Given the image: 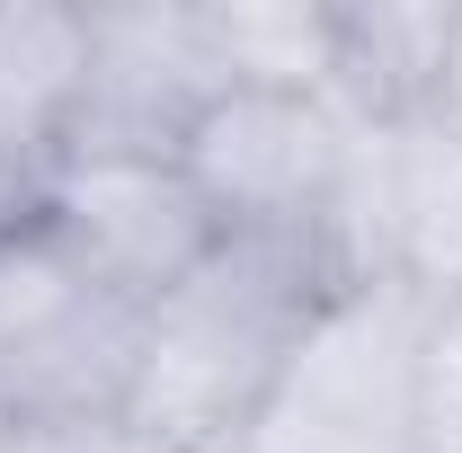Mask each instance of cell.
<instances>
[{"label": "cell", "instance_id": "ba28073f", "mask_svg": "<svg viewBox=\"0 0 462 453\" xmlns=\"http://www.w3.org/2000/svg\"><path fill=\"white\" fill-rule=\"evenodd\" d=\"M205 36L231 89H338V9L329 0H205Z\"/></svg>", "mask_w": 462, "mask_h": 453}, {"label": "cell", "instance_id": "8992f818", "mask_svg": "<svg viewBox=\"0 0 462 453\" xmlns=\"http://www.w3.org/2000/svg\"><path fill=\"white\" fill-rule=\"evenodd\" d=\"M454 0H346L338 9V98L356 125H409L445 98Z\"/></svg>", "mask_w": 462, "mask_h": 453}, {"label": "cell", "instance_id": "5b68a950", "mask_svg": "<svg viewBox=\"0 0 462 453\" xmlns=\"http://www.w3.org/2000/svg\"><path fill=\"white\" fill-rule=\"evenodd\" d=\"M223 89L231 71L205 36V0L89 9V80H80L62 152H178L187 125Z\"/></svg>", "mask_w": 462, "mask_h": 453}, {"label": "cell", "instance_id": "7c38bea8", "mask_svg": "<svg viewBox=\"0 0 462 453\" xmlns=\"http://www.w3.org/2000/svg\"><path fill=\"white\" fill-rule=\"evenodd\" d=\"M436 116L462 134V18H454V54H445V98H436Z\"/></svg>", "mask_w": 462, "mask_h": 453}, {"label": "cell", "instance_id": "6da1fadb", "mask_svg": "<svg viewBox=\"0 0 462 453\" xmlns=\"http://www.w3.org/2000/svg\"><path fill=\"white\" fill-rule=\"evenodd\" d=\"M320 302H329L320 240L223 231L214 258L143 311L125 427L161 453H231L285 383Z\"/></svg>", "mask_w": 462, "mask_h": 453}, {"label": "cell", "instance_id": "8fae6325", "mask_svg": "<svg viewBox=\"0 0 462 453\" xmlns=\"http://www.w3.org/2000/svg\"><path fill=\"white\" fill-rule=\"evenodd\" d=\"M27 214H36V170L0 152V231H18Z\"/></svg>", "mask_w": 462, "mask_h": 453}, {"label": "cell", "instance_id": "52a82bcc", "mask_svg": "<svg viewBox=\"0 0 462 453\" xmlns=\"http://www.w3.org/2000/svg\"><path fill=\"white\" fill-rule=\"evenodd\" d=\"M89 80V9L0 0V152L45 170Z\"/></svg>", "mask_w": 462, "mask_h": 453}, {"label": "cell", "instance_id": "3957f363", "mask_svg": "<svg viewBox=\"0 0 462 453\" xmlns=\"http://www.w3.org/2000/svg\"><path fill=\"white\" fill-rule=\"evenodd\" d=\"M36 214L89 276H107L143 311L170 284H187L223 240L178 152H54L36 170Z\"/></svg>", "mask_w": 462, "mask_h": 453}, {"label": "cell", "instance_id": "277c9868", "mask_svg": "<svg viewBox=\"0 0 462 453\" xmlns=\"http://www.w3.org/2000/svg\"><path fill=\"white\" fill-rule=\"evenodd\" d=\"M356 116L311 89H223L187 125L178 170L214 205L223 231H276V240H320L329 187L346 170Z\"/></svg>", "mask_w": 462, "mask_h": 453}, {"label": "cell", "instance_id": "9c48e42d", "mask_svg": "<svg viewBox=\"0 0 462 453\" xmlns=\"http://www.w3.org/2000/svg\"><path fill=\"white\" fill-rule=\"evenodd\" d=\"M401 284L462 302V134L445 116L401 125Z\"/></svg>", "mask_w": 462, "mask_h": 453}, {"label": "cell", "instance_id": "30bf717a", "mask_svg": "<svg viewBox=\"0 0 462 453\" xmlns=\"http://www.w3.org/2000/svg\"><path fill=\"white\" fill-rule=\"evenodd\" d=\"M409 427H418V453H454L462 445V302H436L427 329H418Z\"/></svg>", "mask_w": 462, "mask_h": 453}, {"label": "cell", "instance_id": "7a4b0ae2", "mask_svg": "<svg viewBox=\"0 0 462 453\" xmlns=\"http://www.w3.org/2000/svg\"><path fill=\"white\" fill-rule=\"evenodd\" d=\"M143 302L89 276L45 214L0 231V436L125 418Z\"/></svg>", "mask_w": 462, "mask_h": 453}]
</instances>
